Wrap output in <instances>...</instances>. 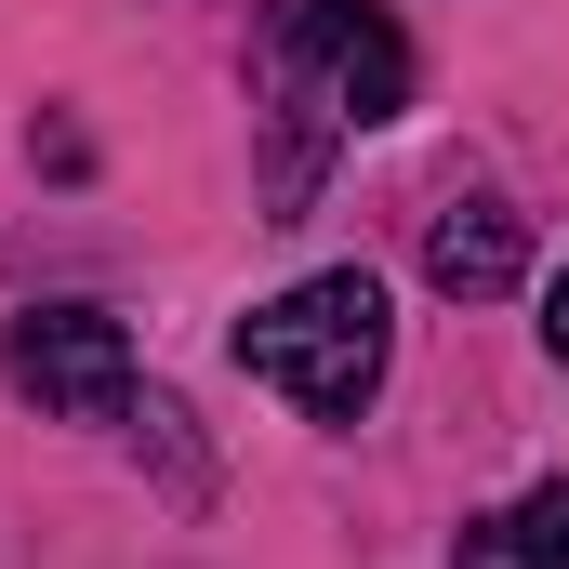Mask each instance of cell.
<instances>
[{"label": "cell", "mask_w": 569, "mask_h": 569, "mask_svg": "<svg viewBox=\"0 0 569 569\" xmlns=\"http://www.w3.org/2000/svg\"><path fill=\"white\" fill-rule=\"evenodd\" d=\"M385 358H398V318H385V291L358 279V266L291 279L279 305H252V318H239V371H252V385H279L305 425H358V411L385 398Z\"/></svg>", "instance_id": "obj_1"}, {"label": "cell", "mask_w": 569, "mask_h": 569, "mask_svg": "<svg viewBox=\"0 0 569 569\" xmlns=\"http://www.w3.org/2000/svg\"><path fill=\"white\" fill-rule=\"evenodd\" d=\"M425 279L450 291V305H503V291L530 279V239H517V212L503 199H450L425 226Z\"/></svg>", "instance_id": "obj_4"}, {"label": "cell", "mask_w": 569, "mask_h": 569, "mask_svg": "<svg viewBox=\"0 0 569 569\" xmlns=\"http://www.w3.org/2000/svg\"><path fill=\"white\" fill-rule=\"evenodd\" d=\"M450 569H569V477L517 490L503 517H477V530L450 543Z\"/></svg>", "instance_id": "obj_5"}, {"label": "cell", "mask_w": 569, "mask_h": 569, "mask_svg": "<svg viewBox=\"0 0 569 569\" xmlns=\"http://www.w3.org/2000/svg\"><path fill=\"white\" fill-rule=\"evenodd\" d=\"M266 53L318 80V107H331L345 133L411 107V40H398L371 0H279V13H266Z\"/></svg>", "instance_id": "obj_2"}, {"label": "cell", "mask_w": 569, "mask_h": 569, "mask_svg": "<svg viewBox=\"0 0 569 569\" xmlns=\"http://www.w3.org/2000/svg\"><path fill=\"white\" fill-rule=\"evenodd\" d=\"M543 345H557V371H569V279L543 291Z\"/></svg>", "instance_id": "obj_6"}, {"label": "cell", "mask_w": 569, "mask_h": 569, "mask_svg": "<svg viewBox=\"0 0 569 569\" xmlns=\"http://www.w3.org/2000/svg\"><path fill=\"white\" fill-rule=\"evenodd\" d=\"M0 371H13L53 425H120V411H133V331H120L107 305H27L13 345H0Z\"/></svg>", "instance_id": "obj_3"}]
</instances>
